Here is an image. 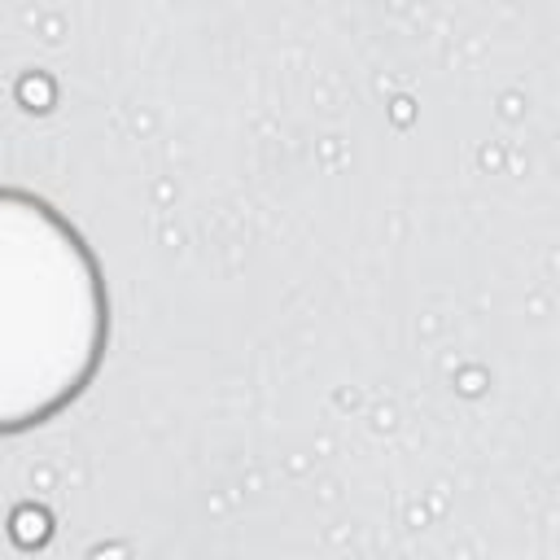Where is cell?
<instances>
[{"label": "cell", "instance_id": "obj_1", "mask_svg": "<svg viewBox=\"0 0 560 560\" xmlns=\"http://www.w3.org/2000/svg\"><path fill=\"white\" fill-rule=\"evenodd\" d=\"M105 337L109 302L88 241L44 197L0 188V433L70 407Z\"/></svg>", "mask_w": 560, "mask_h": 560}]
</instances>
